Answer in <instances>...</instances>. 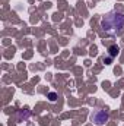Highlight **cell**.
I'll return each mask as SVG.
<instances>
[{
	"mask_svg": "<svg viewBox=\"0 0 124 126\" xmlns=\"http://www.w3.org/2000/svg\"><path fill=\"white\" fill-rule=\"evenodd\" d=\"M101 28L107 34L117 35L124 28V15L120 12H110L101 21Z\"/></svg>",
	"mask_w": 124,
	"mask_h": 126,
	"instance_id": "6da1fadb",
	"label": "cell"
},
{
	"mask_svg": "<svg viewBox=\"0 0 124 126\" xmlns=\"http://www.w3.org/2000/svg\"><path fill=\"white\" fill-rule=\"evenodd\" d=\"M48 98H50L51 101H56V100H57V94H56V93H50V94H48Z\"/></svg>",
	"mask_w": 124,
	"mask_h": 126,
	"instance_id": "277c9868",
	"label": "cell"
},
{
	"mask_svg": "<svg viewBox=\"0 0 124 126\" xmlns=\"http://www.w3.org/2000/svg\"><path fill=\"white\" fill-rule=\"evenodd\" d=\"M91 119L96 126H104L110 120V114L104 110H95L92 113V116H91Z\"/></svg>",
	"mask_w": 124,
	"mask_h": 126,
	"instance_id": "7a4b0ae2",
	"label": "cell"
},
{
	"mask_svg": "<svg viewBox=\"0 0 124 126\" xmlns=\"http://www.w3.org/2000/svg\"><path fill=\"white\" fill-rule=\"evenodd\" d=\"M118 51H120V48H118L117 46H111V47L108 48V54H110L111 57H115V56L118 54Z\"/></svg>",
	"mask_w": 124,
	"mask_h": 126,
	"instance_id": "3957f363",
	"label": "cell"
}]
</instances>
